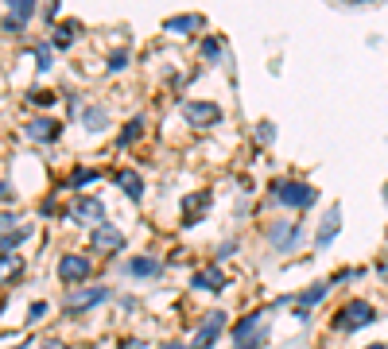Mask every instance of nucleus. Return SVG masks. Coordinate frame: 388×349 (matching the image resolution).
I'll return each mask as SVG.
<instances>
[{
	"label": "nucleus",
	"instance_id": "nucleus-1",
	"mask_svg": "<svg viewBox=\"0 0 388 349\" xmlns=\"http://www.w3.org/2000/svg\"><path fill=\"white\" fill-rule=\"evenodd\" d=\"M272 202L287 206V210H311L318 202V190L303 179H279L272 182Z\"/></svg>",
	"mask_w": 388,
	"mask_h": 349
},
{
	"label": "nucleus",
	"instance_id": "nucleus-2",
	"mask_svg": "<svg viewBox=\"0 0 388 349\" xmlns=\"http://www.w3.org/2000/svg\"><path fill=\"white\" fill-rule=\"evenodd\" d=\"M373 322H377L373 303H365V299H350V303H345L342 311L334 314V322H330V326H334L338 334H353V330H361V326H373Z\"/></svg>",
	"mask_w": 388,
	"mask_h": 349
},
{
	"label": "nucleus",
	"instance_id": "nucleus-3",
	"mask_svg": "<svg viewBox=\"0 0 388 349\" xmlns=\"http://www.w3.org/2000/svg\"><path fill=\"white\" fill-rule=\"evenodd\" d=\"M264 240H268L276 253H295L303 245V221H272L264 229Z\"/></svg>",
	"mask_w": 388,
	"mask_h": 349
},
{
	"label": "nucleus",
	"instance_id": "nucleus-4",
	"mask_svg": "<svg viewBox=\"0 0 388 349\" xmlns=\"http://www.w3.org/2000/svg\"><path fill=\"white\" fill-rule=\"evenodd\" d=\"M89 272H94V260H89L86 253H62V260H59V279H62L70 291L86 284Z\"/></svg>",
	"mask_w": 388,
	"mask_h": 349
},
{
	"label": "nucleus",
	"instance_id": "nucleus-5",
	"mask_svg": "<svg viewBox=\"0 0 388 349\" xmlns=\"http://www.w3.org/2000/svg\"><path fill=\"white\" fill-rule=\"evenodd\" d=\"M66 221H78V226H105V206H101V198H94V194H82L78 202L70 206V210L62 214Z\"/></svg>",
	"mask_w": 388,
	"mask_h": 349
},
{
	"label": "nucleus",
	"instance_id": "nucleus-6",
	"mask_svg": "<svg viewBox=\"0 0 388 349\" xmlns=\"http://www.w3.org/2000/svg\"><path fill=\"white\" fill-rule=\"evenodd\" d=\"M113 291L109 287H74L70 295H66V314H70V318H78L82 311H89V306H97V303H105V299H109Z\"/></svg>",
	"mask_w": 388,
	"mask_h": 349
},
{
	"label": "nucleus",
	"instance_id": "nucleus-7",
	"mask_svg": "<svg viewBox=\"0 0 388 349\" xmlns=\"http://www.w3.org/2000/svg\"><path fill=\"white\" fill-rule=\"evenodd\" d=\"M221 330H226V311H206V322L198 326L191 349H214V342L221 338Z\"/></svg>",
	"mask_w": 388,
	"mask_h": 349
},
{
	"label": "nucleus",
	"instance_id": "nucleus-8",
	"mask_svg": "<svg viewBox=\"0 0 388 349\" xmlns=\"http://www.w3.org/2000/svg\"><path fill=\"white\" fill-rule=\"evenodd\" d=\"M183 116L191 128H210V124L221 121V109L214 101H183Z\"/></svg>",
	"mask_w": 388,
	"mask_h": 349
},
{
	"label": "nucleus",
	"instance_id": "nucleus-9",
	"mask_svg": "<svg viewBox=\"0 0 388 349\" xmlns=\"http://www.w3.org/2000/svg\"><path fill=\"white\" fill-rule=\"evenodd\" d=\"M89 248H94V253H121V248H125V233L105 221V226L94 229V237H89Z\"/></svg>",
	"mask_w": 388,
	"mask_h": 349
},
{
	"label": "nucleus",
	"instance_id": "nucleus-10",
	"mask_svg": "<svg viewBox=\"0 0 388 349\" xmlns=\"http://www.w3.org/2000/svg\"><path fill=\"white\" fill-rule=\"evenodd\" d=\"M23 132H28V140H35V144H55L59 132H62V124L51 121V116H35V121H28Z\"/></svg>",
	"mask_w": 388,
	"mask_h": 349
},
{
	"label": "nucleus",
	"instance_id": "nucleus-11",
	"mask_svg": "<svg viewBox=\"0 0 388 349\" xmlns=\"http://www.w3.org/2000/svg\"><path fill=\"white\" fill-rule=\"evenodd\" d=\"M206 210H210V190H191L183 198V226H198Z\"/></svg>",
	"mask_w": 388,
	"mask_h": 349
},
{
	"label": "nucleus",
	"instance_id": "nucleus-12",
	"mask_svg": "<svg viewBox=\"0 0 388 349\" xmlns=\"http://www.w3.org/2000/svg\"><path fill=\"white\" fill-rule=\"evenodd\" d=\"M338 229H342V206H330L326 210V221L318 226V233H315V245L318 248H330L334 245V237H338Z\"/></svg>",
	"mask_w": 388,
	"mask_h": 349
},
{
	"label": "nucleus",
	"instance_id": "nucleus-13",
	"mask_svg": "<svg viewBox=\"0 0 388 349\" xmlns=\"http://www.w3.org/2000/svg\"><path fill=\"white\" fill-rule=\"evenodd\" d=\"M125 272L132 279H155L163 272V264L155 260V256H132V260L125 264Z\"/></svg>",
	"mask_w": 388,
	"mask_h": 349
},
{
	"label": "nucleus",
	"instance_id": "nucleus-14",
	"mask_svg": "<svg viewBox=\"0 0 388 349\" xmlns=\"http://www.w3.org/2000/svg\"><path fill=\"white\" fill-rule=\"evenodd\" d=\"M330 291H334V284H330V279H318V284H311V287H303L299 295H295V306H315V303H323V299L330 295Z\"/></svg>",
	"mask_w": 388,
	"mask_h": 349
},
{
	"label": "nucleus",
	"instance_id": "nucleus-15",
	"mask_svg": "<svg viewBox=\"0 0 388 349\" xmlns=\"http://www.w3.org/2000/svg\"><path fill=\"white\" fill-rule=\"evenodd\" d=\"M20 272H23V260H20V253H0V287H8V284H16L20 279Z\"/></svg>",
	"mask_w": 388,
	"mask_h": 349
},
{
	"label": "nucleus",
	"instance_id": "nucleus-16",
	"mask_svg": "<svg viewBox=\"0 0 388 349\" xmlns=\"http://www.w3.org/2000/svg\"><path fill=\"white\" fill-rule=\"evenodd\" d=\"M191 284H194V291H226V272L221 268H202Z\"/></svg>",
	"mask_w": 388,
	"mask_h": 349
},
{
	"label": "nucleus",
	"instance_id": "nucleus-17",
	"mask_svg": "<svg viewBox=\"0 0 388 349\" xmlns=\"http://www.w3.org/2000/svg\"><path fill=\"white\" fill-rule=\"evenodd\" d=\"M117 187L125 190L128 202H140V198H144V179H140L136 171H117Z\"/></svg>",
	"mask_w": 388,
	"mask_h": 349
},
{
	"label": "nucleus",
	"instance_id": "nucleus-18",
	"mask_svg": "<svg viewBox=\"0 0 388 349\" xmlns=\"http://www.w3.org/2000/svg\"><path fill=\"white\" fill-rule=\"evenodd\" d=\"M78 31H82V23H78V20L59 23V28H55V35H51V47H55V51H66V47H70L74 39H78Z\"/></svg>",
	"mask_w": 388,
	"mask_h": 349
},
{
	"label": "nucleus",
	"instance_id": "nucleus-19",
	"mask_svg": "<svg viewBox=\"0 0 388 349\" xmlns=\"http://www.w3.org/2000/svg\"><path fill=\"white\" fill-rule=\"evenodd\" d=\"M202 16H171L167 23H163V28L171 31V35H191V31H202Z\"/></svg>",
	"mask_w": 388,
	"mask_h": 349
},
{
	"label": "nucleus",
	"instance_id": "nucleus-20",
	"mask_svg": "<svg viewBox=\"0 0 388 349\" xmlns=\"http://www.w3.org/2000/svg\"><path fill=\"white\" fill-rule=\"evenodd\" d=\"M82 124H86L89 132H101L105 124H109V109H105V105H89V109L82 113Z\"/></svg>",
	"mask_w": 388,
	"mask_h": 349
},
{
	"label": "nucleus",
	"instance_id": "nucleus-21",
	"mask_svg": "<svg viewBox=\"0 0 388 349\" xmlns=\"http://www.w3.org/2000/svg\"><path fill=\"white\" fill-rule=\"evenodd\" d=\"M31 16H35V0H12V4H8V20L28 23Z\"/></svg>",
	"mask_w": 388,
	"mask_h": 349
},
{
	"label": "nucleus",
	"instance_id": "nucleus-22",
	"mask_svg": "<svg viewBox=\"0 0 388 349\" xmlns=\"http://www.w3.org/2000/svg\"><path fill=\"white\" fill-rule=\"evenodd\" d=\"M31 51H35V62H39L35 70H39V74H47V70L55 66V47H51V43H35Z\"/></svg>",
	"mask_w": 388,
	"mask_h": 349
},
{
	"label": "nucleus",
	"instance_id": "nucleus-23",
	"mask_svg": "<svg viewBox=\"0 0 388 349\" xmlns=\"http://www.w3.org/2000/svg\"><path fill=\"white\" fill-rule=\"evenodd\" d=\"M221 55H226V43H221L218 35H206L202 39V58H206V62H218Z\"/></svg>",
	"mask_w": 388,
	"mask_h": 349
},
{
	"label": "nucleus",
	"instance_id": "nucleus-24",
	"mask_svg": "<svg viewBox=\"0 0 388 349\" xmlns=\"http://www.w3.org/2000/svg\"><path fill=\"white\" fill-rule=\"evenodd\" d=\"M140 132H144V116H132V121L125 124V132H121V136H117V144H121V148H128L132 140L140 136Z\"/></svg>",
	"mask_w": 388,
	"mask_h": 349
},
{
	"label": "nucleus",
	"instance_id": "nucleus-25",
	"mask_svg": "<svg viewBox=\"0 0 388 349\" xmlns=\"http://www.w3.org/2000/svg\"><path fill=\"white\" fill-rule=\"evenodd\" d=\"M97 179H101V171H94V167H78V171L70 174V187H74V190H82V187H89V182H97Z\"/></svg>",
	"mask_w": 388,
	"mask_h": 349
},
{
	"label": "nucleus",
	"instance_id": "nucleus-26",
	"mask_svg": "<svg viewBox=\"0 0 388 349\" xmlns=\"http://www.w3.org/2000/svg\"><path fill=\"white\" fill-rule=\"evenodd\" d=\"M16 233H20V226H16V214H0V248H4Z\"/></svg>",
	"mask_w": 388,
	"mask_h": 349
},
{
	"label": "nucleus",
	"instance_id": "nucleus-27",
	"mask_svg": "<svg viewBox=\"0 0 388 349\" xmlns=\"http://www.w3.org/2000/svg\"><path fill=\"white\" fill-rule=\"evenodd\" d=\"M260 345H268V326H260L257 334H249V338H241V342H233V349H260Z\"/></svg>",
	"mask_w": 388,
	"mask_h": 349
},
{
	"label": "nucleus",
	"instance_id": "nucleus-28",
	"mask_svg": "<svg viewBox=\"0 0 388 349\" xmlns=\"http://www.w3.org/2000/svg\"><path fill=\"white\" fill-rule=\"evenodd\" d=\"M105 66H109L113 74H117V70H125V66H128V51H125V47H117V51L105 58Z\"/></svg>",
	"mask_w": 388,
	"mask_h": 349
},
{
	"label": "nucleus",
	"instance_id": "nucleus-29",
	"mask_svg": "<svg viewBox=\"0 0 388 349\" xmlns=\"http://www.w3.org/2000/svg\"><path fill=\"white\" fill-rule=\"evenodd\" d=\"M272 140H276V124H272V121H260V124H257V144L268 148Z\"/></svg>",
	"mask_w": 388,
	"mask_h": 349
},
{
	"label": "nucleus",
	"instance_id": "nucleus-30",
	"mask_svg": "<svg viewBox=\"0 0 388 349\" xmlns=\"http://www.w3.org/2000/svg\"><path fill=\"white\" fill-rule=\"evenodd\" d=\"M28 101H31V105H47V109H51V105L59 101V97H55L51 89H31V94H28Z\"/></svg>",
	"mask_w": 388,
	"mask_h": 349
},
{
	"label": "nucleus",
	"instance_id": "nucleus-31",
	"mask_svg": "<svg viewBox=\"0 0 388 349\" xmlns=\"http://www.w3.org/2000/svg\"><path fill=\"white\" fill-rule=\"evenodd\" d=\"M237 248H241L237 240H221V245H218V260H229V256H233Z\"/></svg>",
	"mask_w": 388,
	"mask_h": 349
},
{
	"label": "nucleus",
	"instance_id": "nucleus-32",
	"mask_svg": "<svg viewBox=\"0 0 388 349\" xmlns=\"http://www.w3.org/2000/svg\"><path fill=\"white\" fill-rule=\"evenodd\" d=\"M43 314H47V303H43V299L28 306V322H39V318H43Z\"/></svg>",
	"mask_w": 388,
	"mask_h": 349
},
{
	"label": "nucleus",
	"instance_id": "nucleus-33",
	"mask_svg": "<svg viewBox=\"0 0 388 349\" xmlns=\"http://www.w3.org/2000/svg\"><path fill=\"white\" fill-rule=\"evenodd\" d=\"M292 318H295V322H303V326H307V322H311V311H307V306H292Z\"/></svg>",
	"mask_w": 388,
	"mask_h": 349
},
{
	"label": "nucleus",
	"instance_id": "nucleus-34",
	"mask_svg": "<svg viewBox=\"0 0 388 349\" xmlns=\"http://www.w3.org/2000/svg\"><path fill=\"white\" fill-rule=\"evenodd\" d=\"M55 20H59V4H47L43 8V23H55Z\"/></svg>",
	"mask_w": 388,
	"mask_h": 349
},
{
	"label": "nucleus",
	"instance_id": "nucleus-35",
	"mask_svg": "<svg viewBox=\"0 0 388 349\" xmlns=\"http://www.w3.org/2000/svg\"><path fill=\"white\" fill-rule=\"evenodd\" d=\"M4 31H8V35H23V23H16V20H8V16H4Z\"/></svg>",
	"mask_w": 388,
	"mask_h": 349
},
{
	"label": "nucleus",
	"instance_id": "nucleus-36",
	"mask_svg": "<svg viewBox=\"0 0 388 349\" xmlns=\"http://www.w3.org/2000/svg\"><path fill=\"white\" fill-rule=\"evenodd\" d=\"M0 202H16V190L8 182H0Z\"/></svg>",
	"mask_w": 388,
	"mask_h": 349
},
{
	"label": "nucleus",
	"instance_id": "nucleus-37",
	"mask_svg": "<svg viewBox=\"0 0 388 349\" xmlns=\"http://www.w3.org/2000/svg\"><path fill=\"white\" fill-rule=\"evenodd\" d=\"M39 345H43V349H70L66 342H59V338H47V342H39Z\"/></svg>",
	"mask_w": 388,
	"mask_h": 349
},
{
	"label": "nucleus",
	"instance_id": "nucleus-38",
	"mask_svg": "<svg viewBox=\"0 0 388 349\" xmlns=\"http://www.w3.org/2000/svg\"><path fill=\"white\" fill-rule=\"evenodd\" d=\"M39 210H43V214H59V202H55V198H47V202L39 206Z\"/></svg>",
	"mask_w": 388,
	"mask_h": 349
},
{
	"label": "nucleus",
	"instance_id": "nucleus-39",
	"mask_svg": "<svg viewBox=\"0 0 388 349\" xmlns=\"http://www.w3.org/2000/svg\"><path fill=\"white\" fill-rule=\"evenodd\" d=\"M160 349H191V345H183V342H167V345H160Z\"/></svg>",
	"mask_w": 388,
	"mask_h": 349
},
{
	"label": "nucleus",
	"instance_id": "nucleus-40",
	"mask_svg": "<svg viewBox=\"0 0 388 349\" xmlns=\"http://www.w3.org/2000/svg\"><path fill=\"white\" fill-rule=\"evenodd\" d=\"M377 272H381V276L388 279V260H381V264H377Z\"/></svg>",
	"mask_w": 388,
	"mask_h": 349
},
{
	"label": "nucleus",
	"instance_id": "nucleus-41",
	"mask_svg": "<svg viewBox=\"0 0 388 349\" xmlns=\"http://www.w3.org/2000/svg\"><path fill=\"white\" fill-rule=\"evenodd\" d=\"M121 349H144V342H125Z\"/></svg>",
	"mask_w": 388,
	"mask_h": 349
},
{
	"label": "nucleus",
	"instance_id": "nucleus-42",
	"mask_svg": "<svg viewBox=\"0 0 388 349\" xmlns=\"http://www.w3.org/2000/svg\"><path fill=\"white\" fill-rule=\"evenodd\" d=\"M365 349H388V342H369Z\"/></svg>",
	"mask_w": 388,
	"mask_h": 349
},
{
	"label": "nucleus",
	"instance_id": "nucleus-43",
	"mask_svg": "<svg viewBox=\"0 0 388 349\" xmlns=\"http://www.w3.org/2000/svg\"><path fill=\"white\" fill-rule=\"evenodd\" d=\"M12 349H28V345H12Z\"/></svg>",
	"mask_w": 388,
	"mask_h": 349
},
{
	"label": "nucleus",
	"instance_id": "nucleus-44",
	"mask_svg": "<svg viewBox=\"0 0 388 349\" xmlns=\"http://www.w3.org/2000/svg\"><path fill=\"white\" fill-rule=\"evenodd\" d=\"M323 349H334V345H323Z\"/></svg>",
	"mask_w": 388,
	"mask_h": 349
},
{
	"label": "nucleus",
	"instance_id": "nucleus-45",
	"mask_svg": "<svg viewBox=\"0 0 388 349\" xmlns=\"http://www.w3.org/2000/svg\"><path fill=\"white\" fill-rule=\"evenodd\" d=\"M0 306H4V303H0Z\"/></svg>",
	"mask_w": 388,
	"mask_h": 349
}]
</instances>
